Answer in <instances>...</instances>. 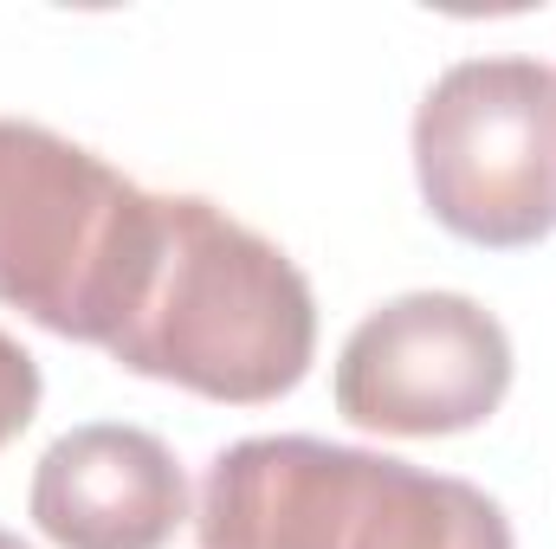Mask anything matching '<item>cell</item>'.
<instances>
[{"label":"cell","instance_id":"obj_1","mask_svg":"<svg viewBox=\"0 0 556 549\" xmlns=\"http://www.w3.org/2000/svg\"><path fill=\"white\" fill-rule=\"evenodd\" d=\"M317 356L311 278L201 194L162 201V259L111 362L227 408H266Z\"/></svg>","mask_w":556,"mask_h":549},{"label":"cell","instance_id":"obj_2","mask_svg":"<svg viewBox=\"0 0 556 549\" xmlns=\"http://www.w3.org/2000/svg\"><path fill=\"white\" fill-rule=\"evenodd\" d=\"M194 537L201 549H518L479 485L311 433L227 446L201 478Z\"/></svg>","mask_w":556,"mask_h":549},{"label":"cell","instance_id":"obj_3","mask_svg":"<svg viewBox=\"0 0 556 549\" xmlns=\"http://www.w3.org/2000/svg\"><path fill=\"white\" fill-rule=\"evenodd\" d=\"M162 201L85 142L0 117V304L111 349L162 259Z\"/></svg>","mask_w":556,"mask_h":549},{"label":"cell","instance_id":"obj_4","mask_svg":"<svg viewBox=\"0 0 556 549\" xmlns=\"http://www.w3.org/2000/svg\"><path fill=\"white\" fill-rule=\"evenodd\" d=\"M427 214L466 246L518 253L556 233V72L538 59H459L415 111Z\"/></svg>","mask_w":556,"mask_h":549},{"label":"cell","instance_id":"obj_5","mask_svg":"<svg viewBox=\"0 0 556 549\" xmlns=\"http://www.w3.org/2000/svg\"><path fill=\"white\" fill-rule=\"evenodd\" d=\"M505 388H511V336L466 291L389 297L350 330L337 356V413L402 439L485 426Z\"/></svg>","mask_w":556,"mask_h":549},{"label":"cell","instance_id":"obj_6","mask_svg":"<svg viewBox=\"0 0 556 549\" xmlns=\"http://www.w3.org/2000/svg\"><path fill=\"white\" fill-rule=\"evenodd\" d=\"M33 524L59 549H162L188 524V478L155 433L91 420L46 446Z\"/></svg>","mask_w":556,"mask_h":549},{"label":"cell","instance_id":"obj_7","mask_svg":"<svg viewBox=\"0 0 556 549\" xmlns=\"http://www.w3.org/2000/svg\"><path fill=\"white\" fill-rule=\"evenodd\" d=\"M39 362L0 330V446L7 439H20L26 426H33V413H39Z\"/></svg>","mask_w":556,"mask_h":549},{"label":"cell","instance_id":"obj_8","mask_svg":"<svg viewBox=\"0 0 556 549\" xmlns=\"http://www.w3.org/2000/svg\"><path fill=\"white\" fill-rule=\"evenodd\" d=\"M0 549H26V544H20V537H13V531H0Z\"/></svg>","mask_w":556,"mask_h":549}]
</instances>
